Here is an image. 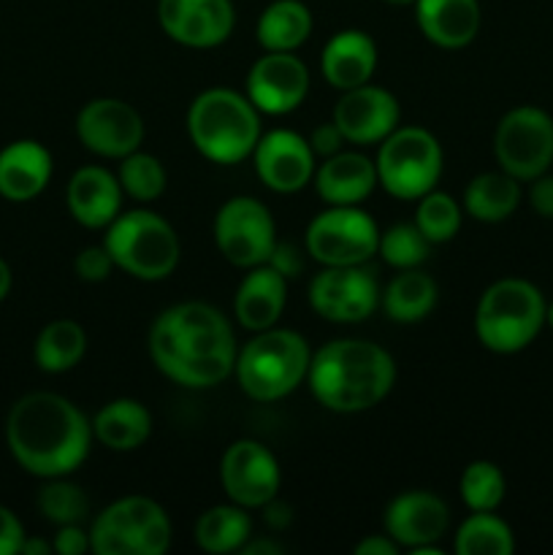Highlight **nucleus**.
<instances>
[{"mask_svg":"<svg viewBox=\"0 0 553 555\" xmlns=\"http://www.w3.org/2000/svg\"><path fill=\"white\" fill-rule=\"evenodd\" d=\"M38 509L54 526L81 524L90 513V499L74 482L63 480V477H49L47 486L38 491Z\"/></svg>","mask_w":553,"mask_h":555,"instance_id":"nucleus-37","label":"nucleus"},{"mask_svg":"<svg viewBox=\"0 0 553 555\" xmlns=\"http://www.w3.org/2000/svg\"><path fill=\"white\" fill-rule=\"evenodd\" d=\"M385 534L407 551L432 547L448 534L450 509L437 493L404 491L385 507Z\"/></svg>","mask_w":553,"mask_h":555,"instance_id":"nucleus-20","label":"nucleus"},{"mask_svg":"<svg viewBox=\"0 0 553 555\" xmlns=\"http://www.w3.org/2000/svg\"><path fill=\"white\" fill-rule=\"evenodd\" d=\"M117 269L114 266V258L108 255V249L103 244H92V247H85L74 260V271L79 280L85 282H103L112 276V271Z\"/></svg>","mask_w":553,"mask_h":555,"instance_id":"nucleus-39","label":"nucleus"},{"mask_svg":"<svg viewBox=\"0 0 553 555\" xmlns=\"http://www.w3.org/2000/svg\"><path fill=\"white\" fill-rule=\"evenodd\" d=\"M545 325H548V328L553 331V301L548 304V312H545Z\"/></svg>","mask_w":553,"mask_h":555,"instance_id":"nucleus-50","label":"nucleus"},{"mask_svg":"<svg viewBox=\"0 0 553 555\" xmlns=\"http://www.w3.org/2000/svg\"><path fill=\"white\" fill-rule=\"evenodd\" d=\"M548 301L540 287L520 276H504L483 291L475 309V334L486 350L515 356L545 328Z\"/></svg>","mask_w":553,"mask_h":555,"instance_id":"nucleus-5","label":"nucleus"},{"mask_svg":"<svg viewBox=\"0 0 553 555\" xmlns=\"http://www.w3.org/2000/svg\"><path fill=\"white\" fill-rule=\"evenodd\" d=\"M325 81L336 90L369 85L377 70V43L363 30H339L325 41L320 57Z\"/></svg>","mask_w":553,"mask_h":555,"instance_id":"nucleus-24","label":"nucleus"},{"mask_svg":"<svg viewBox=\"0 0 553 555\" xmlns=\"http://www.w3.org/2000/svg\"><path fill=\"white\" fill-rule=\"evenodd\" d=\"M437 282L421 269H404L388 282L380 296V307L394 323H421L437 307Z\"/></svg>","mask_w":553,"mask_h":555,"instance_id":"nucleus-28","label":"nucleus"},{"mask_svg":"<svg viewBox=\"0 0 553 555\" xmlns=\"http://www.w3.org/2000/svg\"><path fill=\"white\" fill-rule=\"evenodd\" d=\"M442 144L437 135L417 125H404L380 141L377 179L394 198L417 201L437 188L442 177Z\"/></svg>","mask_w":553,"mask_h":555,"instance_id":"nucleus-8","label":"nucleus"},{"mask_svg":"<svg viewBox=\"0 0 553 555\" xmlns=\"http://www.w3.org/2000/svg\"><path fill=\"white\" fill-rule=\"evenodd\" d=\"M25 542V529L9 507L0 504V555H16Z\"/></svg>","mask_w":553,"mask_h":555,"instance_id":"nucleus-43","label":"nucleus"},{"mask_svg":"<svg viewBox=\"0 0 553 555\" xmlns=\"http://www.w3.org/2000/svg\"><path fill=\"white\" fill-rule=\"evenodd\" d=\"M415 20L423 36L442 49H464L480 30L477 0H415Z\"/></svg>","mask_w":553,"mask_h":555,"instance_id":"nucleus-26","label":"nucleus"},{"mask_svg":"<svg viewBox=\"0 0 553 555\" xmlns=\"http://www.w3.org/2000/svg\"><path fill=\"white\" fill-rule=\"evenodd\" d=\"M152 434V415L141 401L114 399L92 417V437L114 453L141 448Z\"/></svg>","mask_w":553,"mask_h":555,"instance_id":"nucleus-27","label":"nucleus"},{"mask_svg":"<svg viewBox=\"0 0 553 555\" xmlns=\"http://www.w3.org/2000/svg\"><path fill=\"white\" fill-rule=\"evenodd\" d=\"M36 366L47 374L74 369L87 352V334L76 320H54L36 339Z\"/></svg>","mask_w":553,"mask_h":555,"instance_id":"nucleus-32","label":"nucleus"},{"mask_svg":"<svg viewBox=\"0 0 553 555\" xmlns=\"http://www.w3.org/2000/svg\"><path fill=\"white\" fill-rule=\"evenodd\" d=\"M312 33V11L301 0H274L260 14L255 36L266 52H296Z\"/></svg>","mask_w":553,"mask_h":555,"instance_id":"nucleus-30","label":"nucleus"},{"mask_svg":"<svg viewBox=\"0 0 553 555\" xmlns=\"http://www.w3.org/2000/svg\"><path fill=\"white\" fill-rule=\"evenodd\" d=\"M215 244L236 269L266 263L276 244L274 217L258 198H228L215 215Z\"/></svg>","mask_w":553,"mask_h":555,"instance_id":"nucleus-12","label":"nucleus"},{"mask_svg":"<svg viewBox=\"0 0 553 555\" xmlns=\"http://www.w3.org/2000/svg\"><path fill=\"white\" fill-rule=\"evenodd\" d=\"M92 423L65 396L27 393L11 406L5 442L25 472L36 477H65L90 455Z\"/></svg>","mask_w":553,"mask_h":555,"instance_id":"nucleus-2","label":"nucleus"},{"mask_svg":"<svg viewBox=\"0 0 553 555\" xmlns=\"http://www.w3.org/2000/svg\"><path fill=\"white\" fill-rule=\"evenodd\" d=\"M309 350L307 339L291 328L258 331L236 352L239 385L253 401H280L291 396L307 379Z\"/></svg>","mask_w":553,"mask_h":555,"instance_id":"nucleus-6","label":"nucleus"},{"mask_svg":"<svg viewBox=\"0 0 553 555\" xmlns=\"http://www.w3.org/2000/svg\"><path fill=\"white\" fill-rule=\"evenodd\" d=\"M123 184L112 171L101 166H85L70 177L65 201L79 225L106 228L112 225L114 217L123 211Z\"/></svg>","mask_w":553,"mask_h":555,"instance_id":"nucleus-22","label":"nucleus"},{"mask_svg":"<svg viewBox=\"0 0 553 555\" xmlns=\"http://www.w3.org/2000/svg\"><path fill=\"white\" fill-rule=\"evenodd\" d=\"M461 502L472 513H493L504 502L507 480L493 461H472L459 482Z\"/></svg>","mask_w":553,"mask_h":555,"instance_id":"nucleus-34","label":"nucleus"},{"mask_svg":"<svg viewBox=\"0 0 553 555\" xmlns=\"http://www.w3.org/2000/svg\"><path fill=\"white\" fill-rule=\"evenodd\" d=\"M52 179V155L41 141L20 139L0 150V195L9 201H33Z\"/></svg>","mask_w":553,"mask_h":555,"instance_id":"nucleus-25","label":"nucleus"},{"mask_svg":"<svg viewBox=\"0 0 553 555\" xmlns=\"http://www.w3.org/2000/svg\"><path fill=\"white\" fill-rule=\"evenodd\" d=\"M415 222L423 236L432 244H445L461 231V206L448 193L432 190L423 198H417Z\"/></svg>","mask_w":553,"mask_h":555,"instance_id":"nucleus-38","label":"nucleus"},{"mask_svg":"<svg viewBox=\"0 0 553 555\" xmlns=\"http://www.w3.org/2000/svg\"><path fill=\"white\" fill-rule=\"evenodd\" d=\"M255 173L269 190L280 195L301 193L314 179V152L301 133L287 128L260 135L253 152Z\"/></svg>","mask_w":553,"mask_h":555,"instance_id":"nucleus-17","label":"nucleus"},{"mask_svg":"<svg viewBox=\"0 0 553 555\" xmlns=\"http://www.w3.org/2000/svg\"><path fill=\"white\" fill-rule=\"evenodd\" d=\"M188 133L206 160L233 166L253 157L263 130L260 112L247 95L228 87H211L190 103Z\"/></svg>","mask_w":553,"mask_h":555,"instance_id":"nucleus-4","label":"nucleus"},{"mask_svg":"<svg viewBox=\"0 0 553 555\" xmlns=\"http://www.w3.org/2000/svg\"><path fill=\"white\" fill-rule=\"evenodd\" d=\"M520 182L507 171L477 173L464 190V206L461 209L480 222H502L515 215L520 204Z\"/></svg>","mask_w":553,"mask_h":555,"instance_id":"nucleus-29","label":"nucleus"},{"mask_svg":"<svg viewBox=\"0 0 553 555\" xmlns=\"http://www.w3.org/2000/svg\"><path fill=\"white\" fill-rule=\"evenodd\" d=\"M309 92V70L296 52H266L247 74V92L260 114H291Z\"/></svg>","mask_w":553,"mask_h":555,"instance_id":"nucleus-18","label":"nucleus"},{"mask_svg":"<svg viewBox=\"0 0 553 555\" xmlns=\"http://www.w3.org/2000/svg\"><path fill=\"white\" fill-rule=\"evenodd\" d=\"M493 155L502 171L531 182L553 166V117L540 106H515L499 119Z\"/></svg>","mask_w":553,"mask_h":555,"instance_id":"nucleus-10","label":"nucleus"},{"mask_svg":"<svg viewBox=\"0 0 553 555\" xmlns=\"http://www.w3.org/2000/svg\"><path fill=\"white\" fill-rule=\"evenodd\" d=\"M307 383L320 406L356 415L377 406L396 385V363L366 339H334L312 352Z\"/></svg>","mask_w":553,"mask_h":555,"instance_id":"nucleus-3","label":"nucleus"},{"mask_svg":"<svg viewBox=\"0 0 553 555\" xmlns=\"http://www.w3.org/2000/svg\"><path fill=\"white\" fill-rule=\"evenodd\" d=\"M239 553L242 555H280V553H285V547L274 540H253V537H249L247 545H244Z\"/></svg>","mask_w":553,"mask_h":555,"instance_id":"nucleus-47","label":"nucleus"},{"mask_svg":"<svg viewBox=\"0 0 553 555\" xmlns=\"http://www.w3.org/2000/svg\"><path fill=\"white\" fill-rule=\"evenodd\" d=\"M52 547H54V553H60V555L87 553L90 551V531L81 529V524L60 526V531L54 534Z\"/></svg>","mask_w":553,"mask_h":555,"instance_id":"nucleus-41","label":"nucleus"},{"mask_svg":"<svg viewBox=\"0 0 553 555\" xmlns=\"http://www.w3.org/2000/svg\"><path fill=\"white\" fill-rule=\"evenodd\" d=\"M377 247L380 228L361 206H329L304 233V249L320 266H363Z\"/></svg>","mask_w":553,"mask_h":555,"instance_id":"nucleus-11","label":"nucleus"},{"mask_svg":"<svg viewBox=\"0 0 553 555\" xmlns=\"http://www.w3.org/2000/svg\"><path fill=\"white\" fill-rule=\"evenodd\" d=\"M253 537V518L239 504H217L201 513L195 524V542L206 553H239Z\"/></svg>","mask_w":553,"mask_h":555,"instance_id":"nucleus-31","label":"nucleus"},{"mask_svg":"<svg viewBox=\"0 0 553 555\" xmlns=\"http://www.w3.org/2000/svg\"><path fill=\"white\" fill-rule=\"evenodd\" d=\"M455 553L459 555H510L515 551V534L493 513H472L455 531Z\"/></svg>","mask_w":553,"mask_h":555,"instance_id":"nucleus-33","label":"nucleus"},{"mask_svg":"<svg viewBox=\"0 0 553 555\" xmlns=\"http://www.w3.org/2000/svg\"><path fill=\"white\" fill-rule=\"evenodd\" d=\"M390 5H415V0H385Z\"/></svg>","mask_w":553,"mask_h":555,"instance_id":"nucleus-51","label":"nucleus"},{"mask_svg":"<svg viewBox=\"0 0 553 555\" xmlns=\"http://www.w3.org/2000/svg\"><path fill=\"white\" fill-rule=\"evenodd\" d=\"M266 263H269L271 269L280 271V274L291 282L293 276H298L304 271V255L293 242H280V238H276L274 249H271V255Z\"/></svg>","mask_w":553,"mask_h":555,"instance_id":"nucleus-40","label":"nucleus"},{"mask_svg":"<svg viewBox=\"0 0 553 555\" xmlns=\"http://www.w3.org/2000/svg\"><path fill=\"white\" fill-rule=\"evenodd\" d=\"M119 184H123V193L130 195L133 201H150L160 198L163 190H166L168 177H166V168L163 163L157 160L155 155L150 152H130L119 160V171H117Z\"/></svg>","mask_w":553,"mask_h":555,"instance_id":"nucleus-35","label":"nucleus"},{"mask_svg":"<svg viewBox=\"0 0 553 555\" xmlns=\"http://www.w3.org/2000/svg\"><path fill=\"white\" fill-rule=\"evenodd\" d=\"M401 547L388 534H372L356 545V555H399Z\"/></svg>","mask_w":553,"mask_h":555,"instance_id":"nucleus-45","label":"nucleus"},{"mask_svg":"<svg viewBox=\"0 0 553 555\" xmlns=\"http://www.w3.org/2000/svg\"><path fill=\"white\" fill-rule=\"evenodd\" d=\"M20 553L22 555H49V553H54V547H52V542L30 540V537H25V542H22Z\"/></svg>","mask_w":553,"mask_h":555,"instance_id":"nucleus-48","label":"nucleus"},{"mask_svg":"<svg viewBox=\"0 0 553 555\" xmlns=\"http://www.w3.org/2000/svg\"><path fill=\"white\" fill-rule=\"evenodd\" d=\"M76 135L95 155L123 160L130 152L141 150L144 119L128 101L95 98L76 117Z\"/></svg>","mask_w":553,"mask_h":555,"instance_id":"nucleus-15","label":"nucleus"},{"mask_svg":"<svg viewBox=\"0 0 553 555\" xmlns=\"http://www.w3.org/2000/svg\"><path fill=\"white\" fill-rule=\"evenodd\" d=\"M220 482L228 502L244 509H263L280 493L282 472L266 444L239 439L222 453Z\"/></svg>","mask_w":553,"mask_h":555,"instance_id":"nucleus-14","label":"nucleus"},{"mask_svg":"<svg viewBox=\"0 0 553 555\" xmlns=\"http://www.w3.org/2000/svg\"><path fill=\"white\" fill-rule=\"evenodd\" d=\"M309 146H312L314 157H331L336 155V152H342V144H345V135H342V130L336 128L334 119L331 122H323L318 125V128L312 130V135H309Z\"/></svg>","mask_w":553,"mask_h":555,"instance_id":"nucleus-42","label":"nucleus"},{"mask_svg":"<svg viewBox=\"0 0 553 555\" xmlns=\"http://www.w3.org/2000/svg\"><path fill=\"white\" fill-rule=\"evenodd\" d=\"M146 345L155 366L182 388H215L236 366L239 347L231 323L204 301L173 304L157 314Z\"/></svg>","mask_w":553,"mask_h":555,"instance_id":"nucleus-1","label":"nucleus"},{"mask_svg":"<svg viewBox=\"0 0 553 555\" xmlns=\"http://www.w3.org/2000/svg\"><path fill=\"white\" fill-rule=\"evenodd\" d=\"M263 518L271 529L282 531L287 524H291L293 515H291V507H287L285 502H280V499H271V502L263 507Z\"/></svg>","mask_w":553,"mask_h":555,"instance_id":"nucleus-46","label":"nucleus"},{"mask_svg":"<svg viewBox=\"0 0 553 555\" xmlns=\"http://www.w3.org/2000/svg\"><path fill=\"white\" fill-rule=\"evenodd\" d=\"M103 247L117 269L141 282L168 280L179 263L177 231L150 209L119 211L112 225H106Z\"/></svg>","mask_w":553,"mask_h":555,"instance_id":"nucleus-7","label":"nucleus"},{"mask_svg":"<svg viewBox=\"0 0 553 555\" xmlns=\"http://www.w3.org/2000/svg\"><path fill=\"white\" fill-rule=\"evenodd\" d=\"M432 253V242L421 233L415 222H396L388 231L380 233L377 255L396 271L417 269L426 263Z\"/></svg>","mask_w":553,"mask_h":555,"instance_id":"nucleus-36","label":"nucleus"},{"mask_svg":"<svg viewBox=\"0 0 553 555\" xmlns=\"http://www.w3.org/2000/svg\"><path fill=\"white\" fill-rule=\"evenodd\" d=\"M331 119L350 144H380L385 135L399 128L401 106L394 92L369 81L342 92Z\"/></svg>","mask_w":553,"mask_h":555,"instance_id":"nucleus-19","label":"nucleus"},{"mask_svg":"<svg viewBox=\"0 0 553 555\" xmlns=\"http://www.w3.org/2000/svg\"><path fill=\"white\" fill-rule=\"evenodd\" d=\"M380 285L363 266H323L309 282V307L329 323H361L380 307Z\"/></svg>","mask_w":553,"mask_h":555,"instance_id":"nucleus-13","label":"nucleus"},{"mask_svg":"<svg viewBox=\"0 0 553 555\" xmlns=\"http://www.w3.org/2000/svg\"><path fill=\"white\" fill-rule=\"evenodd\" d=\"M247 271L249 274L244 276L233 298V312L242 328L258 334L280 323L287 304V280L269 263L253 266Z\"/></svg>","mask_w":553,"mask_h":555,"instance_id":"nucleus-23","label":"nucleus"},{"mask_svg":"<svg viewBox=\"0 0 553 555\" xmlns=\"http://www.w3.org/2000/svg\"><path fill=\"white\" fill-rule=\"evenodd\" d=\"M529 206L535 215L553 220V173L545 171L529 182Z\"/></svg>","mask_w":553,"mask_h":555,"instance_id":"nucleus-44","label":"nucleus"},{"mask_svg":"<svg viewBox=\"0 0 553 555\" xmlns=\"http://www.w3.org/2000/svg\"><path fill=\"white\" fill-rule=\"evenodd\" d=\"M157 22L171 41L190 49H215L236 25L231 0H157Z\"/></svg>","mask_w":553,"mask_h":555,"instance_id":"nucleus-16","label":"nucleus"},{"mask_svg":"<svg viewBox=\"0 0 553 555\" xmlns=\"http://www.w3.org/2000/svg\"><path fill=\"white\" fill-rule=\"evenodd\" d=\"M9 291H11V269H9V263L0 258V301L9 296Z\"/></svg>","mask_w":553,"mask_h":555,"instance_id":"nucleus-49","label":"nucleus"},{"mask_svg":"<svg viewBox=\"0 0 553 555\" xmlns=\"http://www.w3.org/2000/svg\"><path fill=\"white\" fill-rule=\"evenodd\" d=\"M171 545L166 509L146 496H125L108 504L90 529L95 555H163Z\"/></svg>","mask_w":553,"mask_h":555,"instance_id":"nucleus-9","label":"nucleus"},{"mask_svg":"<svg viewBox=\"0 0 553 555\" xmlns=\"http://www.w3.org/2000/svg\"><path fill=\"white\" fill-rule=\"evenodd\" d=\"M314 190L329 206H358L380 184L377 166L361 152H336L314 168Z\"/></svg>","mask_w":553,"mask_h":555,"instance_id":"nucleus-21","label":"nucleus"}]
</instances>
